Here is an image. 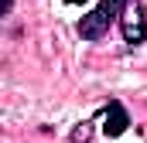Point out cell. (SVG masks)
Segmentation results:
<instances>
[{"label":"cell","mask_w":147,"mask_h":143,"mask_svg":"<svg viewBox=\"0 0 147 143\" xmlns=\"http://www.w3.org/2000/svg\"><path fill=\"white\" fill-rule=\"evenodd\" d=\"M123 3H127V0H103L99 7H92V10L79 21V37H86V41H99V37L110 31L113 21H120Z\"/></svg>","instance_id":"obj_1"},{"label":"cell","mask_w":147,"mask_h":143,"mask_svg":"<svg viewBox=\"0 0 147 143\" xmlns=\"http://www.w3.org/2000/svg\"><path fill=\"white\" fill-rule=\"evenodd\" d=\"M120 31L127 37V44H144V37H147V10H144L140 0H127V3H123Z\"/></svg>","instance_id":"obj_2"},{"label":"cell","mask_w":147,"mask_h":143,"mask_svg":"<svg viewBox=\"0 0 147 143\" xmlns=\"http://www.w3.org/2000/svg\"><path fill=\"white\" fill-rule=\"evenodd\" d=\"M103 123H106V126H103V133H106V136H123V133H127V126H130V116H127L123 102H116V99H113L110 106L103 109Z\"/></svg>","instance_id":"obj_3"},{"label":"cell","mask_w":147,"mask_h":143,"mask_svg":"<svg viewBox=\"0 0 147 143\" xmlns=\"http://www.w3.org/2000/svg\"><path fill=\"white\" fill-rule=\"evenodd\" d=\"M10 7H14V0H3V14H10Z\"/></svg>","instance_id":"obj_4"},{"label":"cell","mask_w":147,"mask_h":143,"mask_svg":"<svg viewBox=\"0 0 147 143\" xmlns=\"http://www.w3.org/2000/svg\"><path fill=\"white\" fill-rule=\"evenodd\" d=\"M65 3H89V0H65Z\"/></svg>","instance_id":"obj_5"}]
</instances>
